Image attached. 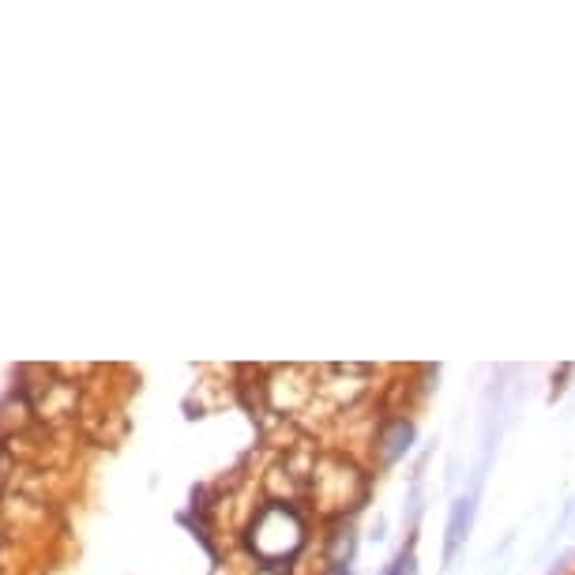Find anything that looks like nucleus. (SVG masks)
Returning a JSON list of instances; mask_svg holds the SVG:
<instances>
[{"mask_svg": "<svg viewBox=\"0 0 575 575\" xmlns=\"http://www.w3.org/2000/svg\"><path fill=\"white\" fill-rule=\"evenodd\" d=\"M305 545V523L290 504H267L248 526V550L264 564L279 568L283 561H294Z\"/></svg>", "mask_w": 575, "mask_h": 575, "instance_id": "1", "label": "nucleus"}, {"mask_svg": "<svg viewBox=\"0 0 575 575\" xmlns=\"http://www.w3.org/2000/svg\"><path fill=\"white\" fill-rule=\"evenodd\" d=\"M471 523H474V501L471 496H459V501L452 504V520H448V561L455 557V550L466 542V534H471Z\"/></svg>", "mask_w": 575, "mask_h": 575, "instance_id": "2", "label": "nucleus"}, {"mask_svg": "<svg viewBox=\"0 0 575 575\" xmlns=\"http://www.w3.org/2000/svg\"><path fill=\"white\" fill-rule=\"evenodd\" d=\"M410 440H414V425H410V421H391V425L380 433L383 463H396V459L410 448Z\"/></svg>", "mask_w": 575, "mask_h": 575, "instance_id": "3", "label": "nucleus"}, {"mask_svg": "<svg viewBox=\"0 0 575 575\" xmlns=\"http://www.w3.org/2000/svg\"><path fill=\"white\" fill-rule=\"evenodd\" d=\"M353 545H358V538H353V531L347 526V531H335L331 538V568H347V561L353 557Z\"/></svg>", "mask_w": 575, "mask_h": 575, "instance_id": "4", "label": "nucleus"}, {"mask_svg": "<svg viewBox=\"0 0 575 575\" xmlns=\"http://www.w3.org/2000/svg\"><path fill=\"white\" fill-rule=\"evenodd\" d=\"M388 575H418V557H414V550H402L396 564L388 568Z\"/></svg>", "mask_w": 575, "mask_h": 575, "instance_id": "5", "label": "nucleus"}, {"mask_svg": "<svg viewBox=\"0 0 575 575\" xmlns=\"http://www.w3.org/2000/svg\"><path fill=\"white\" fill-rule=\"evenodd\" d=\"M328 575H350V572H347V568H331Z\"/></svg>", "mask_w": 575, "mask_h": 575, "instance_id": "6", "label": "nucleus"}]
</instances>
